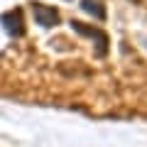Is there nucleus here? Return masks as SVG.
I'll use <instances>...</instances> for the list:
<instances>
[{
    "label": "nucleus",
    "mask_w": 147,
    "mask_h": 147,
    "mask_svg": "<svg viewBox=\"0 0 147 147\" xmlns=\"http://www.w3.org/2000/svg\"><path fill=\"white\" fill-rule=\"evenodd\" d=\"M71 27L79 32L81 37H88V39H93V44H96V54H98V57H105V52H108V37H105L103 30H98V27H91V25H84V22H79V20H71Z\"/></svg>",
    "instance_id": "nucleus-1"
},
{
    "label": "nucleus",
    "mask_w": 147,
    "mask_h": 147,
    "mask_svg": "<svg viewBox=\"0 0 147 147\" xmlns=\"http://www.w3.org/2000/svg\"><path fill=\"white\" fill-rule=\"evenodd\" d=\"M0 22H3V27H5V32L10 37H22L25 34V12H22V7H12V10L3 12Z\"/></svg>",
    "instance_id": "nucleus-2"
},
{
    "label": "nucleus",
    "mask_w": 147,
    "mask_h": 147,
    "mask_svg": "<svg viewBox=\"0 0 147 147\" xmlns=\"http://www.w3.org/2000/svg\"><path fill=\"white\" fill-rule=\"evenodd\" d=\"M32 10H34V20L37 25H42L44 30H52V27H57L59 22H61V15L57 12V7L52 5H42V3H32Z\"/></svg>",
    "instance_id": "nucleus-3"
},
{
    "label": "nucleus",
    "mask_w": 147,
    "mask_h": 147,
    "mask_svg": "<svg viewBox=\"0 0 147 147\" xmlns=\"http://www.w3.org/2000/svg\"><path fill=\"white\" fill-rule=\"evenodd\" d=\"M81 10L91 12L96 20H105V7H103V3H98V0H81Z\"/></svg>",
    "instance_id": "nucleus-4"
}]
</instances>
